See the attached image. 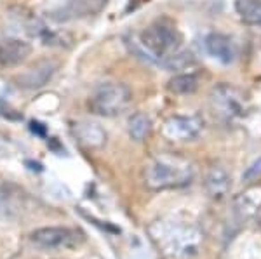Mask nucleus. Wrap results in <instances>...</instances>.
<instances>
[{"label":"nucleus","instance_id":"nucleus-1","mask_svg":"<svg viewBox=\"0 0 261 259\" xmlns=\"http://www.w3.org/2000/svg\"><path fill=\"white\" fill-rule=\"evenodd\" d=\"M136 52L145 60L164 66L166 61L183 49V37L167 19H157L138 35Z\"/></svg>","mask_w":261,"mask_h":259},{"label":"nucleus","instance_id":"nucleus-2","mask_svg":"<svg viewBox=\"0 0 261 259\" xmlns=\"http://www.w3.org/2000/svg\"><path fill=\"white\" fill-rule=\"evenodd\" d=\"M195 170L192 162L174 155H161L151 158L145 165L143 178L150 190H172L190 185Z\"/></svg>","mask_w":261,"mask_h":259},{"label":"nucleus","instance_id":"nucleus-3","mask_svg":"<svg viewBox=\"0 0 261 259\" xmlns=\"http://www.w3.org/2000/svg\"><path fill=\"white\" fill-rule=\"evenodd\" d=\"M161 247L171 259H193L200 254L204 245V233L192 224L164 226L155 235Z\"/></svg>","mask_w":261,"mask_h":259},{"label":"nucleus","instance_id":"nucleus-4","mask_svg":"<svg viewBox=\"0 0 261 259\" xmlns=\"http://www.w3.org/2000/svg\"><path fill=\"white\" fill-rule=\"evenodd\" d=\"M133 103V93L125 83L107 80L92 89L89 96V110L99 117L122 115Z\"/></svg>","mask_w":261,"mask_h":259},{"label":"nucleus","instance_id":"nucleus-5","mask_svg":"<svg viewBox=\"0 0 261 259\" xmlns=\"http://www.w3.org/2000/svg\"><path fill=\"white\" fill-rule=\"evenodd\" d=\"M213 113L225 124L241 122L247 115V98L233 83H216L209 94Z\"/></svg>","mask_w":261,"mask_h":259},{"label":"nucleus","instance_id":"nucleus-6","mask_svg":"<svg viewBox=\"0 0 261 259\" xmlns=\"http://www.w3.org/2000/svg\"><path fill=\"white\" fill-rule=\"evenodd\" d=\"M30 240L42 250H68L84 244L86 235L77 228L68 226H44L32 232Z\"/></svg>","mask_w":261,"mask_h":259},{"label":"nucleus","instance_id":"nucleus-7","mask_svg":"<svg viewBox=\"0 0 261 259\" xmlns=\"http://www.w3.org/2000/svg\"><path fill=\"white\" fill-rule=\"evenodd\" d=\"M204 131L199 115H171L162 125V134L169 141H193Z\"/></svg>","mask_w":261,"mask_h":259},{"label":"nucleus","instance_id":"nucleus-8","mask_svg":"<svg viewBox=\"0 0 261 259\" xmlns=\"http://www.w3.org/2000/svg\"><path fill=\"white\" fill-rule=\"evenodd\" d=\"M108 6V0H66L61 7L49 12V18L58 23L89 18V16L99 14Z\"/></svg>","mask_w":261,"mask_h":259},{"label":"nucleus","instance_id":"nucleus-9","mask_svg":"<svg viewBox=\"0 0 261 259\" xmlns=\"http://www.w3.org/2000/svg\"><path fill=\"white\" fill-rule=\"evenodd\" d=\"M56 70H58V63L54 60H42L39 63H35V65H32L30 68H27L24 72L16 75L14 83L19 89L24 91L42 89L54 77Z\"/></svg>","mask_w":261,"mask_h":259},{"label":"nucleus","instance_id":"nucleus-10","mask_svg":"<svg viewBox=\"0 0 261 259\" xmlns=\"http://www.w3.org/2000/svg\"><path fill=\"white\" fill-rule=\"evenodd\" d=\"M204 47L213 60L220 61L221 65H231L239 57V45L230 35L221 32H211L205 35Z\"/></svg>","mask_w":261,"mask_h":259},{"label":"nucleus","instance_id":"nucleus-11","mask_svg":"<svg viewBox=\"0 0 261 259\" xmlns=\"http://www.w3.org/2000/svg\"><path fill=\"white\" fill-rule=\"evenodd\" d=\"M32 54V45L28 42L7 37L0 39V66H18Z\"/></svg>","mask_w":261,"mask_h":259},{"label":"nucleus","instance_id":"nucleus-12","mask_svg":"<svg viewBox=\"0 0 261 259\" xmlns=\"http://www.w3.org/2000/svg\"><path fill=\"white\" fill-rule=\"evenodd\" d=\"M204 186L207 195L214 200H221L231 190V176L223 165H213L207 170L204 179Z\"/></svg>","mask_w":261,"mask_h":259},{"label":"nucleus","instance_id":"nucleus-13","mask_svg":"<svg viewBox=\"0 0 261 259\" xmlns=\"http://www.w3.org/2000/svg\"><path fill=\"white\" fill-rule=\"evenodd\" d=\"M261 209V186H252L235 198V212L241 219L254 218Z\"/></svg>","mask_w":261,"mask_h":259},{"label":"nucleus","instance_id":"nucleus-14","mask_svg":"<svg viewBox=\"0 0 261 259\" xmlns=\"http://www.w3.org/2000/svg\"><path fill=\"white\" fill-rule=\"evenodd\" d=\"M73 134L81 141L82 145H86L87 148H99L107 141V134L99 127L98 124L92 122H79L73 125Z\"/></svg>","mask_w":261,"mask_h":259},{"label":"nucleus","instance_id":"nucleus-15","mask_svg":"<svg viewBox=\"0 0 261 259\" xmlns=\"http://www.w3.org/2000/svg\"><path fill=\"white\" fill-rule=\"evenodd\" d=\"M199 85H200V78L199 75L193 72L178 73L167 82V89L172 94H178V96H190L193 93H197Z\"/></svg>","mask_w":261,"mask_h":259},{"label":"nucleus","instance_id":"nucleus-16","mask_svg":"<svg viewBox=\"0 0 261 259\" xmlns=\"http://www.w3.org/2000/svg\"><path fill=\"white\" fill-rule=\"evenodd\" d=\"M21 191L14 185L0 186V216H14L19 212L21 206Z\"/></svg>","mask_w":261,"mask_h":259},{"label":"nucleus","instance_id":"nucleus-17","mask_svg":"<svg viewBox=\"0 0 261 259\" xmlns=\"http://www.w3.org/2000/svg\"><path fill=\"white\" fill-rule=\"evenodd\" d=\"M235 11L246 24L261 28V0H235Z\"/></svg>","mask_w":261,"mask_h":259},{"label":"nucleus","instance_id":"nucleus-18","mask_svg":"<svg viewBox=\"0 0 261 259\" xmlns=\"http://www.w3.org/2000/svg\"><path fill=\"white\" fill-rule=\"evenodd\" d=\"M127 129H129V136L133 137L134 141H143L150 136L151 132V120L150 117L146 113H138L130 115L129 117V122H127Z\"/></svg>","mask_w":261,"mask_h":259},{"label":"nucleus","instance_id":"nucleus-19","mask_svg":"<svg viewBox=\"0 0 261 259\" xmlns=\"http://www.w3.org/2000/svg\"><path fill=\"white\" fill-rule=\"evenodd\" d=\"M193 63H195V57H193V54L188 51V49L183 47L179 52H176L174 56H171L169 60L166 61L164 68L171 70V72H174V70H185V68H188V66H192Z\"/></svg>","mask_w":261,"mask_h":259},{"label":"nucleus","instance_id":"nucleus-20","mask_svg":"<svg viewBox=\"0 0 261 259\" xmlns=\"http://www.w3.org/2000/svg\"><path fill=\"white\" fill-rule=\"evenodd\" d=\"M259 179H261V157L252 160L249 167H247L242 174V181H246V183H254V181H259Z\"/></svg>","mask_w":261,"mask_h":259},{"label":"nucleus","instance_id":"nucleus-21","mask_svg":"<svg viewBox=\"0 0 261 259\" xmlns=\"http://www.w3.org/2000/svg\"><path fill=\"white\" fill-rule=\"evenodd\" d=\"M0 115L7 120H21L23 119V115H21L19 111H16L9 103L2 101V99H0Z\"/></svg>","mask_w":261,"mask_h":259},{"label":"nucleus","instance_id":"nucleus-22","mask_svg":"<svg viewBox=\"0 0 261 259\" xmlns=\"http://www.w3.org/2000/svg\"><path fill=\"white\" fill-rule=\"evenodd\" d=\"M30 131L33 132V134H37L40 137H45V134H47V129H45V125L42 122H37V120H32V122H30Z\"/></svg>","mask_w":261,"mask_h":259},{"label":"nucleus","instance_id":"nucleus-23","mask_svg":"<svg viewBox=\"0 0 261 259\" xmlns=\"http://www.w3.org/2000/svg\"><path fill=\"white\" fill-rule=\"evenodd\" d=\"M27 165L30 167L32 170H39V172H40V170H42V165L39 164V162H32V160H27Z\"/></svg>","mask_w":261,"mask_h":259}]
</instances>
